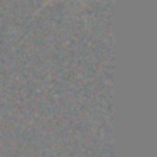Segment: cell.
Segmentation results:
<instances>
[{
  "label": "cell",
  "mask_w": 157,
  "mask_h": 157,
  "mask_svg": "<svg viewBox=\"0 0 157 157\" xmlns=\"http://www.w3.org/2000/svg\"><path fill=\"white\" fill-rule=\"evenodd\" d=\"M49 2H51V0H48V2H46V5H48V4H49ZM46 5H42V7H46Z\"/></svg>",
  "instance_id": "obj_1"
}]
</instances>
